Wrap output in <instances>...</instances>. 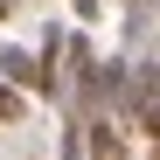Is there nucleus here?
<instances>
[{"label":"nucleus","mask_w":160,"mask_h":160,"mask_svg":"<svg viewBox=\"0 0 160 160\" xmlns=\"http://www.w3.org/2000/svg\"><path fill=\"white\" fill-rule=\"evenodd\" d=\"M0 84H14V91H42V70H35V56L28 49H0Z\"/></svg>","instance_id":"nucleus-1"},{"label":"nucleus","mask_w":160,"mask_h":160,"mask_svg":"<svg viewBox=\"0 0 160 160\" xmlns=\"http://www.w3.org/2000/svg\"><path fill=\"white\" fill-rule=\"evenodd\" d=\"M14 118H21V91H14V84H0V125H14Z\"/></svg>","instance_id":"nucleus-2"},{"label":"nucleus","mask_w":160,"mask_h":160,"mask_svg":"<svg viewBox=\"0 0 160 160\" xmlns=\"http://www.w3.org/2000/svg\"><path fill=\"white\" fill-rule=\"evenodd\" d=\"M139 132H146V139L160 146V98H153V104H139Z\"/></svg>","instance_id":"nucleus-3"}]
</instances>
